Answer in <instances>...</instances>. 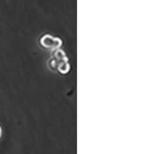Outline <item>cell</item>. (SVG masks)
Masks as SVG:
<instances>
[{"mask_svg": "<svg viewBox=\"0 0 154 154\" xmlns=\"http://www.w3.org/2000/svg\"><path fill=\"white\" fill-rule=\"evenodd\" d=\"M1 136H2V129L0 127V137H1Z\"/></svg>", "mask_w": 154, "mask_h": 154, "instance_id": "1", "label": "cell"}]
</instances>
